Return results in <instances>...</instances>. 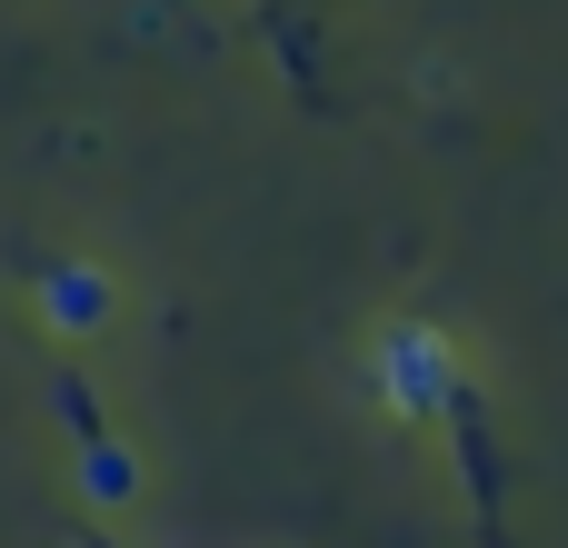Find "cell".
Instances as JSON below:
<instances>
[{"label":"cell","instance_id":"cell-1","mask_svg":"<svg viewBox=\"0 0 568 548\" xmlns=\"http://www.w3.org/2000/svg\"><path fill=\"white\" fill-rule=\"evenodd\" d=\"M40 319L50 329H100L110 319V280L100 270H50L40 280Z\"/></svg>","mask_w":568,"mask_h":548},{"label":"cell","instance_id":"cell-2","mask_svg":"<svg viewBox=\"0 0 568 548\" xmlns=\"http://www.w3.org/2000/svg\"><path fill=\"white\" fill-rule=\"evenodd\" d=\"M80 489H90V499H130V489H140V469H130V449H110V439H90V449H80Z\"/></svg>","mask_w":568,"mask_h":548}]
</instances>
